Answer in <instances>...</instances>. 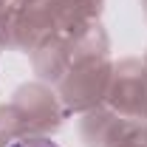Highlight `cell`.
I'll list each match as a JSON object with an SVG mask.
<instances>
[{
    "label": "cell",
    "instance_id": "cell-1",
    "mask_svg": "<svg viewBox=\"0 0 147 147\" xmlns=\"http://www.w3.org/2000/svg\"><path fill=\"white\" fill-rule=\"evenodd\" d=\"M11 147H57V144L48 142V139H20V142H14Z\"/></svg>",
    "mask_w": 147,
    "mask_h": 147
}]
</instances>
